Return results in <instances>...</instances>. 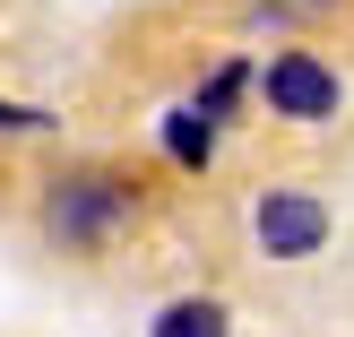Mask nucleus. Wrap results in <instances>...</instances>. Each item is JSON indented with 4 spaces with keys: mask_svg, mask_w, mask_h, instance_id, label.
Instances as JSON below:
<instances>
[{
    "mask_svg": "<svg viewBox=\"0 0 354 337\" xmlns=\"http://www.w3.org/2000/svg\"><path fill=\"white\" fill-rule=\"evenodd\" d=\"M0 130H52V113H35V104H0Z\"/></svg>",
    "mask_w": 354,
    "mask_h": 337,
    "instance_id": "7",
    "label": "nucleus"
},
{
    "mask_svg": "<svg viewBox=\"0 0 354 337\" xmlns=\"http://www.w3.org/2000/svg\"><path fill=\"white\" fill-rule=\"evenodd\" d=\"M165 156H173V165H190V173H199L207 156H216V121H207L199 104H182V113H165Z\"/></svg>",
    "mask_w": 354,
    "mask_h": 337,
    "instance_id": "5",
    "label": "nucleus"
},
{
    "mask_svg": "<svg viewBox=\"0 0 354 337\" xmlns=\"http://www.w3.org/2000/svg\"><path fill=\"white\" fill-rule=\"evenodd\" d=\"M147 337H234V320H225L216 294H182V303L156 311V329H147Z\"/></svg>",
    "mask_w": 354,
    "mask_h": 337,
    "instance_id": "4",
    "label": "nucleus"
},
{
    "mask_svg": "<svg viewBox=\"0 0 354 337\" xmlns=\"http://www.w3.org/2000/svg\"><path fill=\"white\" fill-rule=\"evenodd\" d=\"M251 234H259V251L268 259H311L328 242V208L311 199V190H259V208H251Z\"/></svg>",
    "mask_w": 354,
    "mask_h": 337,
    "instance_id": "2",
    "label": "nucleus"
},
{
    "mask_svg": "<svg viewBox=\"0 0 354 337\" xmlns=\"http://www.w3.org/2000/svg\"><path fill=\"white\" fill-rule=\"evenodd\" d=\"M121 217H130V182H113V173H69V182H52V199H44V225L69 242V251H95Z\"/></svg>",
    "mask_w": 354,
    "mask_h": 337,
    "instance_id": "1",
    "label": "nucleus"
},
{
    "mask_svg": "<svg viewBox=\"0 0 354 337\" xmlns=\"http://www.w3.org/2000/svg\"><path fill=\"white\" fill-rule=\"evenodd\" d=\"M259 95L286 121H328L337 113V69H328L320 52H277V61L259 69Z\"/></svg>",
    "mask_w": 354,
    "mask_h": 337,
    "instance_id": "3",
    "label": "nucleus"
},
{
    "mask_svg": "<svg viewBox=\"0 0 354 337\" xmlns=\"http://www.w3.org/2000/svg\"><path fill=\"white\" fill-rule=\"evenodd\" d=\"M242 86H251V69H242V61H225L216 78L199 86V113H207V121H225V113H234V95H242Z\"/></svg>",
    "mask_w": 354,
    "mask_h": 337,
    "instance_id": "6",
    "label": "nucleus"
}]
</instances>
